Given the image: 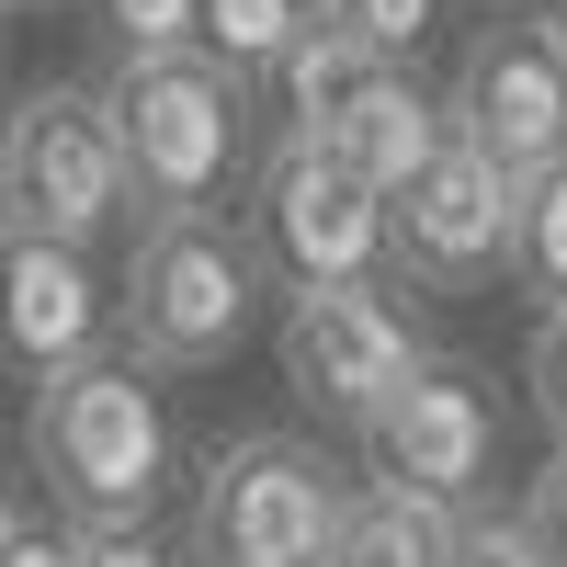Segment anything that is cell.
Returning <instances> with one entry per match:
<instances>
[{"mask_svg":"<svg viewBox=\"0 0 567 567\" xmlns=\"http://www.w3.org/2000/svg\"><path fill=\"white\" fill-rule=\"evenodd\" d=\"M239 239H250V261L284 284V296H307V284H374V272H386V205H374L329 148L272 136Z\"/></svg>","mask_w":567,"mask_h":567,"instance_id":"9c48e42d","label":"cell"},{"mask_svg":"<svg viewBox=\"0 0 567 567\" xmlns=\"http://www.w3.org/2000/svg\"><path fill=\"white\" fill-rule=\"evenodd\" d=\"M363 80H374V58H363V45H352L341 23H329V12H318V23L296 34V58L272 69V103H284V136H296V148H318V136H329V125H341V114L363 103Z\"/></svg>","mask_w":567,"mask_h":567,"instance_id":"4fadbf2b","label":"cell"},{"mask_svg":"<svg viewBox=\"0 0 567 567\" xmlns=\"http://www.w3.org/2000/svg\"><path fill=\"white\" fill-rule=\"evenodd\" d=\"M0 12H45V0H0Z\"/></svg>","mask_w":567,"mask_h":567,"instance_id":"d4e9b609","label":"cell"},{"mask_svg":"<svg viewBox=\"0 0 567 567\" xmlns=\"http://www.w3.org/2000/svg\"><path fill=\"white\" fill-rule=\"evenodd\" d=\"M523 386H534V409H545V432H556V454H567V318H534V352H523Z\"/></svg>","mask_w":567,"mask_h":567,"instance_id":"44dd1931","label":"cell"},{"mask_svg":"<svg viewBox=\"0 0 567 567\" xmlns=\"http://www.w3.org/2000/svg\"><path fill=\"white\" fill-rule=\"evenodd\" d=\"M443 567H545V545H534V523L511 499H477V511H454Z\"/></svg>","mask_w":567,"mask_h":567,"instance_id":"ac0fdd59","label":"cell"},{"mask_svg":"<svg viewBox=\"0 0 567 567\" xmlns=\"http://www.w3.org/2000/svg\"><path fill=\"white\" fill-rule=\"evenodd\" d=\"M511 511H523V523H534L545 567H567V454H545V465H534V488L511 499Z\"/></svg>","mask_w":567,"mask_h":567,"instance_id":"7402d4cb","label":"cell"},{"mask_svg":"<svg viewBox=\"0 0 567 567\" xmlns=\"http://www.w3.org/2000/svg\"><path fill=\"white\" fill-rule=\"evenodd\" d=\"M318 23V0H194V58H216L227 80H272L296 58V34Z\"/></svg>","mask_w":567,"mask_h":567,"instance_id":"5bb4252c","label":"cell"},{"mask_svg":"<svg viewBox=\"0 0 567 567\" xmlns=\"http://www.w3.org/2000/svg\"><path fill=\"white\" fill-rule=\"evenodd\" d=\"M91 23L114 34V58H182L194 45V0H91Z\"/></svg>","mask_w":567,"mask_h":567,"instance_id":"d6986e66","label":"cell"},{"mask_svg":"<svg viewBox=\"0 0 567 567\" xmlns=\"http://www.w3.org/2000/svg\"><path fill=\"white\" fill-rule=\"evenodd\" d=\"M352 477L307 432H227L194 477L182 567H329Z\"/></svg>","mask_w":567,"mask_h":567,"instance_id":"277c9868","label":"cell"},{"mask_svg":"<svg viewBox=\"0 0 567 567\" xmlns=\"http://www.w3.org/2000/svg\"><path fill=\"white\" fill-rule=\"evenodd\" d=\"M318 148L341 159V171L363 182L374 205H398L409 182L443 159V91H420V69H374V80H363V103H352L341 125H329Z\"/></svg>","mask_w":567,"mask_h":567,"instance_id":"7c38bea8","label":"cell"},{"mask_svg":"<svg viewBox=\"0 0 567 567\" xmlns=\"http://www.w3.org/2000/svg\"><path fill=\"white\" fill-rule=\"evenodd\" d=\"M443 534H454V511H420L398 488H352L329 567H443Z\"/></svg>","mask_w":567,"mask_h":567,"instance_id":"2e32d148","label":"cell"},{"mask_svg":"<svg viewBox=\"0 0 567 567\" xmlns=\"http://www.w3.org/2000/svg\"><path fill=\"white\" fill-rule=\"evenodd\" d=\"M318 12L341 23L374 69H409V58H420V34L443 23V0H318Z\"/></svg>","mask_w":567,"mask_h":567,"instance_id":"e0dca14e","label":"cell"},{"mask_svg":"<svg viewBox=\"0 0 567 567\" xmlns=\"http://www.w3.org/2000/svg\"><path fill=\"white\" fill-rule=\"evenodd\" d=\"M0 227L58 239L80 261L136 227V182H125V148H114L103 80H34L0 114Z\"/></svg>","mask_w":567,"mask_h":567,"instance_id":"5b68a950","label":"cell"},{"mask_svg":"<svg viewBox=\"0 0 567 567\" xmlns=\"http://www.w3.org/2000/svg\"><path fill=\"white\" fill-rule=\"evenodd\" d=\"M103 114H114L125 182H136V227L216 216V194L250 159V91L216 58H194V45H182V58H114Z\"/></svg>","mask_w":567,"mask_h":567,"instance_id":"3957f363","label":"cell"},{"mask_svg":"<svg viewBox=\"0 0 567 567\" xmlns=\"http://www.w3.org/2000/svg\"><path fill=\"white\" fill-rule=\"evenodd\" d=\"M261 307H272V272L250 261V239L227 216H159V227H136V250H125L114 352L136 374H216L261 329Z\"/></svg>","mask_w":567,"mask_h":567,"instance_id":"7a4b0ae2","label":"cell"},{"mask_svg":"<svg viewBox=\"0 0 567 567\" xmlns=\"http://www.w3.org/2000/svg\"><path fill=\"white\" fill-rule=\"evenodd\" d=\"M91 556V534L80 523H58V511H0V567H80Z\"/></svg>","mask_w":567,"mask_h":567,"instance_id":"ffe728a7","label":"cell"},{"mask_svg":"<svg viewBox=\"0 0 567 567\" xmlns=\"http://www.w3.org/2000/svg\"><path fill=\"white\" fill-rule=\"evenodd\" d=\"M23 454H34L58 523H80V534H148V511H159L171 465H182V432H171L159 374H136L125 352H91V363H69V374L34 386Z\"/></svg>","mask_w":567,"mask_h":567,"instance_id":"6da1fadb","label":"cell"},{"mask_svg":"<svg viewBox=\"0 0 567 567\" xmlns=\"http://www.w3.org/2000/svg\"><path fill=\"white\" fill-rule=\"evenodd\" d=\"M534 23H545V34H556V45H567V0H534Z\"/></svg>","mask_w":567,"mask_h":567,"instance_id":"cb8c5ba5","label":"cell"},{"mask_svg":"<svg viewBox=\"0 0 567 567\" xmlns=\"http://www.w3.org/2000/svg\"><path fill=\"white\" fill-rule=\"evenodd\" d=\"M443 136L477 148L499 182H534L567 159V45L534 12H499L465 34L454 91H443Z\"/></svg>","mask_w":567,"mask_h":567,"instance_id":"ba28073f","label":"cell"},{"mask_svg":"<svg viewBox=\"0 0 567 567\" xmlns=\"http://www.w3.org/2000/svg\"><path fill=\"white\" fill-rule=\"evenodd\" d=\"M511 296L534 318H567V159L511 182Z\"/></svg>","mask_w":567,"mask_h":567,"instance_id":"9a60e30c","label":"cell"},{"mask_svg":"<svg viewBox=\"0 0 567 567\" xmlns=\"http://www.w3.org/2000/svg\"><path fill=\"white\" fill-rule=\"evenodd\" d=\"M0 34H12V12H0Z\"/></svg>","mask_w":567,"mask_h":567,"instance_id":"4316f807","label":"cell"},{"mask_svg":"<svg viewBox=\"0 0 567 567\" xmlns=\"http://www.w3.org/2000/svg\"><path fill=\"white\" fill-rule=\"evenodd\" d=\"M499 477V386L477 363H420L409 386L363 420V488H398L420 511H477Z\"/></svg>","mask_w":567,"mask_h":567,"instance_id":"52a82bcc","label":"cell"},{"mask_svg":"<svg viewBox=\"0 0 567 567\" xmlns=\"http://www.w3.org/2000/svg\"><path fill=\"white\" fill-rule=\"evenodd\" d=\"M386 261L409 284H432V296H477V284H499L511 272V182L477 148L443 136V159L386 205Z\"/></svg>","mask_w":567,"mask_h":567,"instance_id":"30bf717a","label":"cell"},{"mask_svg":"<svg viewBox=\"0 0 567 567\" xmlns=\"http://www.w3.org/2000/svg\"><path fill=\"white\" fill-rule=\"evenodd\" d=\"M80 567H182V545H159V534H91Z\"/></svg>","mask_w":567,"mask_h":567,"instance_id":"603a6c76","label":"cell"},{"mask_svg":"<svg viewBox=\"0 0 567 567\" xmlns=\"http://www.w3.org/2000/svg\"><path fill=\"white\" fill-rule=\"evenodd\" d=\"M272 363H284V398L296 409L363 432V420L432 363V341H420V318L386 284H307V296L272 307Z\"/></svg>","mask_w":567,"mask_h":567,"instance_id":"8992f818","label":"cell"},{"mask_svg":"<svg viewBox=\"0 0 567 567\" xmlns=\"http://www.w3.org/2000/svg\"><path fill=\"white\" fill-rule=\"evenodd\" d=\"M0 511H12V477H0Z\"/></svg>","mask_w":567,"mask_h":567,"instance_id":"484cf974","label":"cell"},{"mask_svg":"<svg viewBox=\"0 0 567 567\" xmlns=\"http://www.w3.org/2000/svg\"><path fill=\"white\" fill-rule=\"evenodd\" d=\"M91 352H114V296H103V272H91L80 250H58V239L0 227V374L45 386V374H69V363H91Z\"/></svg>","mask_w":567,"mask_h":567,"instance_id":"8fae6325","label":"cell"}]
</instances>
